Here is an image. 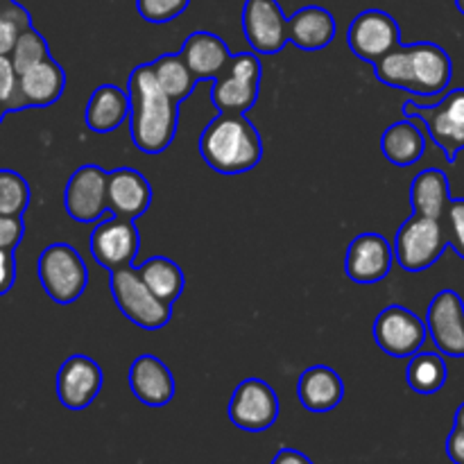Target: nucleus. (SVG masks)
Listing matches in <instances>:
<instances>
[{"instance_id": "obj_1", "label": "nucleus", "mask_w": 464, "mask_h": 464, "mask_svg": "<svg viewBox=\"0 0 464 464\" xmlns=\"http://www.w3.org/2000/svg\"><path fill=\"white\" fill-rule=\"evenodd\" d=\"M130 93V134L136 148L145 154H161L172 145L179 125V102L166 95L154 80L150 63L131 71L127 82Z\"/></svg>"}, {"instance_id": "obj_2", "label": "nucleus", "mask_w": 464, "mask_h": 464, "mask_svg": "<svg viewBox=\"0 0 464 464\" xmlns=\"http://www.w3.org/2000/svg\"><path fill=\"white\" fill-rule=\"evenodd\" d=\"M376 80L390 89H401L417 98L447 93L453 77V62L447 50L430 41L399 45L374 63Z\"/></svg>"}, {"instance_id": "obj_3", "label": "nucleus", "mask_w": 464, "mask_h": 464, "mask_svg": "<svg viewBox=\"0 0 464 464\" xmlns=\"http://www.w3.org/2000/svg\"><path fill=\"white\" fill-rule=\"evenodd\" d=\"M199 154L220 175H243L263 159V139L245 113H218L199 136Z\"/></svg>"}, {"instance_id": "obj_4", "label": "nucleus", "mask_w": 464, "mask_h": 464, "mask_svg": "<svg viewBox=\"0 0 464 464\" xmlns=\"http://www.w3.org/2000/svg\"><path fill=\"white\" fill-rule=\"evenodd\" d=\"M403 118L424 125L447 161L456 163L458 154L464 150V89L449 91L435 104L406 100Z\"/></svg>"}, {"instance_id": "obj_5", "label": "nucleus", "mask_w": 464, "mask_h": 464, "mask_svg": "<svg viewBox=\"0 0 464 464\" xmlns=\"http://www.w3.org/2000/svg\"><path fill=\"white\" fill-rule=\"evenodd\" d=\"M36 275L45 295L59 306L75 304L89 285L84 258L68 243L48 245L36 261Z\"/></svg>"}, {"instance_id": "obj_6", "label": "nucleus", "mask_w": 464, "mask_h": 464, "mask_svg": "<svg viewBox=\"0 0 464 464\" xmlns=\"http://www.w3.org/2000/svg\"><path fill=\"white\" fill-rule=\"evenodd\" d=\"M113 302L118 311L143 331H159L172 320V304L159 299L140 279L134 266L109 272Z\"/></svg>"}, {"instance_id": "obj_7", "label": "nucleus", "mask_w": 464, "mask_h": 464, "mask_svg": "<svg viewBox=\"0 0 464 464\" xmlns=\"http://www.w3.org/2000/svg\"><path fill=\"white\" fill-rule=\"evenodd\" d=\"M394 261L411 275L433 267L449 247L447 227L435 218L412 213L394 236Z\"/></svg>"}, {"instance_id": "obj_8", "label": "nucleus", "mask_w": 464, "mask_h": 464, "mask_svg": "<svg viewBox=\"0 0 464 464\" xmlns=\"http://www.w3.org/2000/svg\"><path fill=\"white\" fill-rule=\"evenodd\" d=\"M263 66L256 53L231 54L225 71L213 80L211 102L220 113H245L261 93Z\"/></svg>"}, {"instance_id": "obj_9", "label": "nucleus", "mask_w": 464, "mask_h": 464, "mask_svg": "<svg viewBox=\"0 0 464 464\" xmlns=\"http://www.w3.org/2000/svg\"><path fill=\"white\" fill-rule=\"evenodd\" d=\"M376 347L390 358H411L421 352L429 329L417 313L406 306H388L376 315L372 326Z\"/></svg>"}, {"instance_id": "obj_10", "label": "nucleus", "mask_w": 464, "mask_h": 464, "mask_svg": "<svg viewBox=\"0 0 464 464\" xmlns=\"http://www.w3.org/2000/svg\"><path fill=\"white\" fill-rule=\"evenodd\" d=\"M279 397L263 379H245L236 385L227 406L231 424L245 433H263L279 420Z\"/></svg>"}, {"instance_id": "obj_11", "label": "nucleus", "mask_w": 464, "mask_h": 464, "mask_svg": "<svg viewBox=\"0 0 464 464\" xmlns=\"http://www.w3.org/2000/svg\"><path fill=\"white\" fill-rule=\"evenodd\" d=\"M347 44L358 59L374 66L379 59L401 45V27L392 14L383 9H365L349 25Z\"/></svg>"}, {"instance_id": "obj_12", "label": "nucleus", "mask_w": 464, "mask_h": 464, "mask_svg": "<svg viewBox=\"0 0 464 464\" xmlns=\"http://www.w3.org/2000/svg\"><path fill=\"white\" fill-rule=\"evenodd\" d=\"M140 247V236L136 220L111 216L100 220L91 231V254L95 263L107 272L122 270L134 266V258Z\"/></svg>"}, {"instance_id": "obj_13", "label": "nucleus", "mask_w": 464, "mask_h": 464, "mask_svg": "<svg viewBox=\"0 0 464 464\" xmlns=\"http://www.w3.org/2000/svg\"><path fill=\"white\" fill-rule=\"evenodd\" d=\"M107 181L109 172L95 163L77 168L63 188V208L68 216L82 225L102 220L109 211Z\"/></svg>"}, {"instance_id": "obj_14", "label": "nucleus", "mask_w": 464, "mask_h": 464, "mask_svg": "<svg viewBox=\"0 0 464 464\" xmlns=\"http://www.w3.org/2000/svg\"><path fill=\"white\" fill-rule=\"evenodd\" d=\"M243 32L256 54H279L288 41V18L279 0H245Z\"/></svg>"}, {"instance_id": "obj_15", "label": "nucleus", "mask_w": 464, "mask_h": 464, "mask_svg": "<svg viewBox=\"0 0 464 464\" xmlns=\"http://www.w3.org/2000/svg\"><path fill=\"white\" fill-rule=\"evenodd\" d=\"M424 322L442 356L464 358V302L456 290H440L430 299Z\"/></svg>"}, {"instance_id": "obj_16", "label": "nucleus", "mask_w": 464, "mask_h": 464, "mask_svg": "<svg viewBox=\"0 0 464 464\" xmlns=\"http://www.w3.org/2000/svg\"><path fill=\"white\" fill-rule=\"evenodd\" d=\"M102 367L84 353L66 358L57 372V399L68 411H84L102 390Z\"/></svg>"}, {"instance_id": "obj_17", "label": "nucleus", "mask_w": 464, "mask_h": 464, "mask_svg": "<svg viewBox=\"0 0 464 464\" xmlns=\"http://www.w3.org/2000/svg\"><path fill=\"white\" fill-rule=\"evenodd\" d=\"M394 263V247L381 234H358L349 243L344 256V272L353 284H379L390 275Z\"/></svg>"}, {"instance_id": "obj_18", "label": "nucleus", "mask_w": 464, "mask_h": 464, "mask_svg": "<svg viewBox=\"0 0 464 464\" xmlns=\"http://www.w3.org/2000/svg\"><path fill=\"white\" fill-rule=\"evenodd\" d=\"M107 204L111 216L130 218V220L148 213L152 204V186L148 177H143L134 168L111 170L107 181Z\"/></svg>"}, {"instance_id": "obj_19", "label": "nucleus", "mask_w": 464, "mask_h": 464, "mask_svg": "<svg viewBox=\"0 0 464 464\" xmlns=\"http://www.w3.org/2000/svg\"><path fill=\"white\" fill-rule=\"evenodd\" d=\"M131 394L150 408H163L175 397V376L161 358L143 353L130 367Z\"/></svg>"}, {"instance_id": "obj_20", "label": "nucleus", "mask_w": 464, "mask_h": 464, "mask_svg": "<svg viewBox=\"0 0 464 464\" xmlns=\"http://www.w3.org/2000/svg\"><path fill=\"white\" fill-rule=\"evenodd\" d=\"M299 403L308 412L324 415L338 408L344 399V381L334 367L329 365H313L302 372L297 383Z\"/></svg>"}, {"instance_id": "obj_21", "label": "nucleus", "mask_w": 464, "mask_h": 464, "mask_svg": "<svg viewBox=\"0 0 464 464\" xmlns=\"http://www.w3.org/2000/svg\"><path fill=\"white\" fill-rule=\"evenodd\" d=\"M335 39V18L329 9L308 5L288 18V41L304 53L324 50Z\"/></svg>"}, {"instance_id": "obj_22", "label": "nucleus", "mask_w": 464, "mask_h": 464, "mask_svg": "<svg viewBox=\"0 0 464 464\" xmlns=\"http://www.w3.org/2000/svg\"><path fill=\"white\" fill-rule=\"evenodd\" d=\"M179 54L184 57V62L188 63V68L193 71V75L199 80H216L225 66L229 63L231 53L227 48L225 41L220 39L213 32L198 30L184 41Z\"/></svg>"}, {"instance_id": "obj_23", "label": "nucleus", "mask_w": 464, "mask_h": 464, "mask_svg": "<svg viewBox=\"0 0 464 464\" xmlns=\"http://www.w3.org/2000/svg\"><path fill=\"white\" fill-rule=\"evenodd\" d=\"M125 121H130V93L116 84L98 86L86 104V127L95 134H109Z\"/></svg>"}, {"instance_id": "obj_24", "label": "nucleus", "mask_w": 464, "mask_h": 464, "mask_svg": "<svg viewBox=\"0 0 464 464\" xmlns=\"http://www.w3.org/2000/svg\"><path fill=\"white\" fill-rule=\"evenodd\" d=\"M408 198H411V207L415 216L444 220V213H447L449 204L453 199L447 172L440 170V168H426V170L417 172Z\"/></svg>"}, {"instance_id": "obj_25", "label": "nucleus", "mask_w": 464, "mask_h": 464, "mask_svg": "<svg viewBox=\"0 0 464 464\" xmlns=\"http://www.w3.org/2000/svg\"><path fill=\"white\" fill-rule=\"evenodd\" d=\"M63 89H66V72L53 57L21 72V91L30 109L50 107L62 98Z\"/></svg>"}, {"instance_id": "obj_26", "label": "nucleus", "mask_w": 464, "mask_h": 464, "mask_svg": "<svg viewBox=\"0 0 464 464\" xmlns=\"http://www.w3.org/2000/svg\"><path fill=\"white\" fill-rule=\"evenodd\" d=\"M381 152L397 168L415 166L426 152L424 131L420 130L417 121H412V118L392 122L381 136Z\"/></svg>"}, {"instance_id": "obj_27", "label": "nucleus", "mask_w": 464, "mask_h": 464, "mask_svg": "<svg viewBox=\"0 0 464 464\" xmlns=\"http://www.w3.org/2000/svg\"><path fill=\"white\" fill-rule=\"evenodd\" d=\"M140 279L145 281L150 290L157 295L159 299L168 304H175L181 297L186 285V276L181 272V267L177 266L172 258L168 256H150L148 261L140 263L139 267Z\"/></svg>"}, {"instance_id": "obj_28", "label": "nucleus", "mask_w": 464, "mask_h": 464, "mask_svg": "<svg viewBox=\"0 0 464 464\" xmlns=\"http://www.w3.org/2000/svg\"><path fill=\"white\" fill-rule=\"evenodd\" d=\"M154 72V80L161 86V91L166 95H170L175 102H184L190 93L195 91L198 84V77L193 75V71L188 68V63L184 62L179 53H168L157 57L154 62H150Z\"/></svg>"}, {"instance_id": "obj_29", "label": "nucleus", "mask_w": 464, "mask_h": 464, "mask_svg": "<svg viewBox=\"0 0 464 464\" xmlns=\"http://www.w3.org/2000/svg\"><path fill=\"white\" fill-rule=\"evenodd\" d=\"M447 379V361H444L440 352H417L408 361L406 381L412 392L430 397V394L440 392L444 388Z\"/></svg>"}, {"instance_id": "obj_30", "label": "nucleus", "mask_w": 464, "mask_h": 464, "mask_svg": "<svg viewBox=\"0 0 464 464\" xmlns=\"http://www.w3.org/2000/svg\"><path fill=\"white\" fill-rule=\"evenodd\" d=\"M30 184L16 170H0V216H23L30 207Z\"/></svg>"}, {"instance_id": "obj_31", "label": "nucleus", "mask_w": 464, "mask_h": 464, "mask_svg": "<svg viewBox=\"0 0 464 464\" xmlns=\"http://www.w3.org/2000/svg\"><path fill=\"white\" fill-rule=\"evenodd\" d=\"M32 27V16L16 0L0 3V54H12L18 36Z\"/></svg>"}, {"instance_id": "obj_32", "label": "nucleus", "mask_w": 464, "mask_h": 464, "mask_svg": "<svg viewBox=\"0 0 464 464\" xmlns=\"http://www.w3.org/2000/svg\"><path fill=\"white\" fill-rule=\"evenodd\" d=\"M9 57H12L14 66H16L18 72H25L27 68L36 66V63H41L44 59L50 57L48 41L44 39L41 32L34 30V25L27 27V30L18 36L16 45H14Z\"/></svg>"}, {"instance_id": "obj_33", "label": "nucleus", "mask_w": 464, "mask_h": 464, "mask_svg": "<svg viewBox=\"0 0 464 464\" xmlns=\"http://www.w3.org/2000/svg\"><path fill=\"white\" fill-rule=\"evenodd\" d=\"M0 102L5 104L7 111L30 109L21 91V72L16 71L9 54H0Z\"/></svg>"}, {"instance_id": "obj_34", "label": "nucleus", "mask_w": 464, "mask_h": 464, "mask_svg": "<svg viewBox=\"0 0 464 464\" xmlns=\"http://www.w3.org/2000/svg\"><path fill=\"white\" fill-rule=\"evenodd\" d=\"M188 5L190 0H136V12L148 23L163 25V23H170L181 16Z\"/></svg>"}, {"instance_id": "obj_35", "label": "nucleus", "mask_w": 464, "mask_h": 464, "mask_svg": "<svg viewBox=\"0 0 464 464\" xmlns=\"http://www.w3.org/2000/svg\"><path fill=\"white\" fill-rule=\"evenodd\" d=\"M442 222L447 227L449 245H451L453 252L464 261V198L451 199Z\"/></svg>"}, {"instance_id": "obj_36", "label": "nucleus", "mask_w": 464, "mask_h": 464, "mask_svg": "<svg viewBox=\"0 0 464 464\" xmlns=\"http://www.w3.org/2000/svg\"><path fill=\"white\" fill-rule=\"evenodd\" d=\"M23 234H25L23 216H0V249L14 252L21 245Z\"/></svg>"}, {"instance_id": "obj_37", "label": "nucleus", "mask_w": 464, "mask_h": 464, "mask_svg": "<svg viewBox=\"0 0 464 464\" xmlns=\"http://www.w3.org/2000/svg\"><path fill=\"white\" fill-rule=\"evenodd\" d=\"M16 284V258L9 249H0V297Z\"/></svg>"}, {"instance_id": "obj_38", "label": "nucleus", "mask_w": 464, "mask_h": 464, "mask_svg": "<svg viewBox=\"0 0 464 464\" xmlns=\"http://www.w3.org/2000/svg\"><path fill=\"white\" fill-rule=\"evenodd\" d=\"M447 456L453 464H464V430L453 429L447 438Z\"/></svg>"}, {"instance_id": "obj_39", "label": "nucleus", "mask_w": 464, "mask_h": 464, "mask_svg": "<svg viewBox=\"0 0 464 464\" xmlns=\"http://www.w3.org/2000/svg\"><path fill=\"white\" fill-rule=\"evenodd\" d=\"M270 464H313L311 458L304 456L302 451H297V449H279L276 451V456L272 458Z\"/></svg>"}, {"instance_id": "obj_40", "label": "nucleus", "mask_w": 464, "mask_h": 464, "mask_svg": "<svg viewBox=\"0 0 464 464\" xmlns=\"http://www.w3.org/2000/svg\"><path fill=\"white\" fill-rule=\"evenodd\" d=\"M453 429L464 430V401L460 403V408L456 411V420H453Z\"/></svg>"}, {"instance_id": "obj_41", "label": "nucleus", "mask_w": 464, "mask_h": 464, "mask_svg": "<svg viewBox=\"0 0 464 464\" xmlns=\"http://www.w3.org/2000/svg\"><path fill=\"white\" fill-rule=\"evenodd\" d=\"M456 7H458V12L464 16V0H456Z\"/></svg>"}, {"instance_id": "obj_42", "label": "nucleus", "mask_w": 464, "mask_h": 464, "mask_svg": "<svg viewBox=\"0 0 464 464\" xmlns=\"http://www.w3.org/2000/svg\"><path fill=\"white\" fill-rule=\"evenodd\" d=\"M5 113H9V111H7V109H5V104H3V102H0V122H3Z\"/></svg>"}, {"instance_id": "obj_43", "label": "nucleus", "mask_w": 464, "mask_h": 464, "mask_svg": "<svg viewBox=\"0 0 464 464\" xmlns=\"http://www.w3.org/2000/svg\"><path fill=\"white\" fill-rule=\"evenodd\" d=\"M0 3H9V0H0Z\"/></svg>"}]
</instances>
